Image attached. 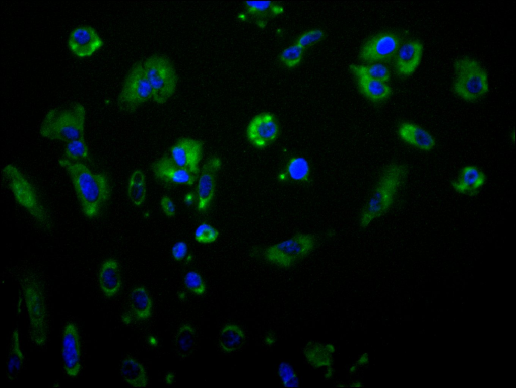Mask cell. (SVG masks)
I'll return each mask as SVG.
<instances>
[{"label":"cell","mask_w":516,"mask_h":388,"mask_svg":"<svg viewBox=\"0 0 516 388\" xmlns=\"http://www.w3.org/2000/svg\"><path fill=\"white\" fill-rule=\"evenodd\" d=\"M486 176L478 167L473 165L464 167L457 178L452 182L453 189L458 193L470 196L477 194L484 184Z\"/></svg>","instance_id":"20"},{"label":"cell","mask_w":516,"mask_h":388,"mask_svg":"<svg viewBox=\"0 0 516 388\" xmlns=\"http://www.w3.org/2000/svg\"><path fill=\"white\" fill-rule=\"evenodd\" d=\"M195 199V194L192 192H188L184 196L183 201L188 206L192 205Z\"/></svg>","instance_id":"40"},{"label":"cell","mask_w":516,"mask_h":388,"mask_svg":"<svg viewBox=\"0 0 516 388\" xmlns=\"http://www.w3.org/2000/svg\"><path fill=\"white\" fill-rule=\"evenodd\" d=\"M186 287L197 295H202L206 290L205 281L200 274L195 271H189L184 278Z\"/></svg>","instance_id":"34"},{"label":"cell","mask_w":516,"mask_h":388,"mask_svg":"<svg viewBox=\"0 0 516 388\" xmlns=\"http://www.w3.org/2000/svg\"><path fill=\"white\" fill-rule=\"evenodd\" d=\"M278 374L282 384L285 387L298 386V379L296 373L290 364L281 362L278 367Z\"/></svg>","instance_id":"32"},{"label":"cell","mask_w":516,"mask_h":388,"mask_svg":"<svg viewBox=\"0 0 516 388\" xmlns=\"http://www.w3.org/2000/svg\"><path fill=\"white\" fill-rule=\"evenodd\" d=\"M89 156L88 145L83 138L67 142L62 158L71 162H82L89 159Z\"/></svg>","instance_id":"30"},{"label":"cell","mask_w":516,"mask_h":388,"mask_svg":"<svg viewBox=\"0 0 516 388\" xmlns=\"http://www.w3.org/2000/svg\"><path fill=\"white\" fill-rule=\"evenodd\" d=\"M24 360L19 331L16 328L10 338L7 357L6 378L8 381L12 382L17 380L23 368Z\"/></svg>","instance_id":"22"},{"label":"cell","mask_w":516,"mask_h":388,"mask_svg":"<svg viewBox=\"0 0 516 388\" xmlns=\"http://www.w3.org/2000/svg\"><path fill=\"white\" fill-rule=\"evenodd\" d=\"M423 52V45L419 40H412L401 46L395 61L397 72L404 76L412 74L421 62Z\"/></svg>","instance_id":"17"},{"label":"cell","mask_w":516,"mask_h":388,"mask_svg":"<svg viewBox=\"0 0 516 388\" xmlns=\"http://www.w3.org/2000/svg\"><path fill=\"white\" fill-rule=\"evenodd\" d=\"M280 127L276 116L270 112L261 113L252 118L246 128V137L253 146L264 148L278 137Z\"/></svg>","instance_id":"11"},{"label":"cell","mask_w":516,"mask_h":388,"mask_svg":"<svg viewBox=\"0 0 516 388\" xmlns=\"http://www.w3.org/2000/svg\"><path fill=\"white\" fill-rule=\"evenodd\" d=\"M222 166L219 157L214 155L203 165L197 185V209L206 210L212 201L216 190L217 177Z\"/></svg>","instance_id":"13"},{"label":"cell","mask_w":516,"mask_h":388,"mask_svg":"<svg viewBox=\"0 0 516 388\" xmlns=\"http://www.w3.org/2000/svg\"><path fill=\"white\" fill-rule=\"evenodd\" d=\"M160 204L161 208L166 215L169 217L174 216L176 212L175 206L169 196H163L161 199Z\"/></svg>","instance_id":"38"},{"label":"cell","mask_w":516,"mask_h":388,"mask_svg":"<svg viewBox=\"0 0 516 388\" xmlns=\"http://www.w3.org/2000/svg\"><path fill=\"white\" fill-rule=\"evenodd\" d=\"M174 378V375L172 373L169 372L167 374L165 377V381L167 383L171 384L172 383Z\"/></svg>","instance_id":"41"},{"label":"cell","mask_w":516,"mask_h":388,"mask_svg":"<svg viewBox=\"0 0 516 388\" xmlns=\"http://www.w3.org/2000/svg\"><path fill=\"white\" fill-rule=\"evenodd\" d=\"M151 98L152 91L143 63L137 62L125 77L117 98L118 107L123 112L132 113Z\"/></svg>","instance_id":"8"},{"label":"cell","mask_w":516,"mask_h":388,"mask_svg":"<svg viewBox=\"0 0 516 388\" xmlns=\"http://www.w3.org/2000/svg\"><path fill=\"white\" fill-rule=\"evenodd\" d=\"M100 289L108 298L115 296L120 290L122 282L117 261L109 258L102 264L98 274Z\"/></svg>","instance_id":"21"},{"label":"cell","mask_w":516,"mask_h":388,"mask_svg":"<svg viewBox=\"0 0 516 388\" xmlns=\"http://www.w3.org/2000/svg\"><path fill=\"white\" fill-rule=\"evenodd\" d=\"M154 176L163 182L176 184L192 185L198 175L176 165L170 157L163 156L152 165Z\"/></svg>","instance_id":"16"},{"label":"cell","mask_w":516,"mask_h":388,"mask_svg":"<svg viewBox=\"0 0 516 388\" xmlns=\"http://www.w3.org/2000/svg\"><path fill=\"white\" fill-rule=\"evenodd\" d=\"M246 12L256 19L257 25L261 28L266 25L270 17H274L283 12V7L272 1H247L245 2Z\"/></svg>","instance_id":"23"},{"label":"cell","mask_w":516,"mask_h":388,"mask_svg":"<svg viewBox=\"0 0 516 388\" xmlns=\"http://www.w3.org/2000/svg\"><path fill=\"white\" fill-rule=\"evenodd\" d=\"M127 194L131 202L136 206H140L146 196L145 175L142 171L137 169L131 174L127 187Z\"/></svg>","instance_id":"29"},{"label":"cell","mask_w":516,"mask_h":388,"mask_svg":"<svg viewBox=\"0 0 516 388\" xmlns=\"http://www.w3.org/2000/svg\"><path fill=\"white\" fill-rule=\"evenodd\" d=\"M264 342L268 346H272L276 342V338L273 333L269 332L266 334L264 338Z\"/></svg>","instance_id":"39"},{"label":"cell","mask_w":516,"mask_h":388,"mask_svg":"<svg viewBox=\"0 0 516 388\" xmlns=\"http://www.w3.org/2000/svg\"><path fill=\"white\" fill-rule=\"evenodd\" d=\"M407 173L406 166L400 163H392L385 167L361 212L359 219L361 228H366L389 209Z\"/></svg>","instance_id":"2"},{"label":"cell","mask_w":516,"mask_h":388,"mask_svg":"<svg viewBox=\"0 0 516 388\" xmlns=\"http://www.w3.org/2000/svg\"><path fill=\"white\" fill-rule=\"evenodd\" d=\"M144 70L152 91V99L163 104L174 95L178 77L173 64L166 56L154 54L143 62Z\"/></svg>","instance_id":"7"},{"label":"cell","mask_w":516,"mask_h":388,"mask_svg":"<svg viewBox=\"0 0 516 388\" xmlns=\"http://www.w3.org/2000/svg\"><path fill=\"white\" fill-rule=\"evenodd\" d=\"M70 50L75 56L85 58L91 56L103 44L95 29L90 26H80L71 32L68 41Z\"/></svg>","instance_id":"15"},{"label":"cell","mask_w":516,"mask_h":388,"mask_svg":"<svg viewBox=\"0 0 516 388\" xmlns=\"http://www.w3.org/2000/svg\"><path fill=\"white\" fill-rule=\"evenodd\" d=\"M61 355L63 369L72 378L77 377L81 370V342L77 326L67 323L62 332Z\"/></svg>","instance_id":"12"},{"label":"cell","mask_w":516,"mask_h":388,"mask_svg":"<svg viewBox=\"0 0 516 388\" xmlns=\"http://www.w3.org/2000/svg\"><path fill=\"white\" fill-rule=\"evenodd\" d=\"M356 65L360 71L371 78L385 83L390 80L389 70L381 63H374L367 66Z\"/></svg>","instance_id":"33"},{"label":"cell","mask_w":516,"mask_h":388,"mask_svg":"<svg viewBox=\"0 0 516 388\" xmlns=\"http://www.w3.org/2000/svg\"><path fill=\"white\" fill-rule=\"evenodd\" d=\"M245 333L242 328L235 323L224 325L219 333V341L222 350L229 353L238 349L245 340Z\"/></svg>","instance_id":"26"},{"label":"cell","mask_w":516,"mask_h":388,"mask_svg":"<svg viewBox=\"0 0 516 388\" xmlns=\"http://www.w3.org/2000/svg\"><path fill=\"white\" fill-rule=\"evenodd\" d=\"M304 49L295 43L285 49L280 53V62L289 68L297 66L301 62L303 55Z\"/></svg>","instance_id":"31"},{"label":"cell","mask_w":516,"mask_h":388,"mask_svg":"<svg viewBox=\"0 0 516 388\" xmlns=\"http://www.w3.org/2000/svg\"><path fill=\"white\" fill-rule=\"evenodd\" d=\"M397 134L404 142L423 151H430L436 145L435 139L430 133L412 122H401L397 127Z\"/></svg>","instance_id":"18"},{"label":"cell","mask_w":516,"mask_h":388,"mask_svg":"<svg viewBox=\"0 0 516 388\" xmlns=\"http://www.w3.org/2000/svg\"><path fill=\"white\" fill-rule=\"evenodd\" d=\"M120 372L125 381L134 387H144L148 383V377L143 366L131 357L124 359L121 364Z\"/></svg>","instance_id":"24"},{"label":"cell","mask_w":516,"mask_h":388,"mask_svg":"<svg viewBox=\"0 0 516 388\" xmlns=\"http://www.w3.org/2000/svg\"><path fill=\"white\" fill-rule=\"evenodd\" d=\"M22 288L28 317L29 338L36 346H43L49 332L48 312L43 290L40 283L32 277L23 280Z\"/></svg>","instance_id":"5"},{"label":"cell","mask_w":516,"mask_h":388,"mask_svg":"<svg viewBox=\"0 0 516 388\" xmlns=\"http://www.w3.org/2000/svg\"><path fill=\"white\" fill-rule=\"evenodd\" d=\"M86 110L80 103L49 110L40 126L43 137L64 142L85 138Z\"/></svg>","instance_id":"3"},{"label":"cell","mask_w":516,"mask_h":388,"mask_svg":"<svg viewBox=\"0 0 516 388\" xmlns=\"http://www.w3.org/2000/svg\"><path fill=\"white\" fill-rule=\"evenodd\" d=\"M315 242L313 235L299 234L268 247L265 251L264 258L277 266L289 267L309 253Z\"/></svg>","instance_id":"9"},{"label":"cell","mask_w":516,"mask_h":388,"mask_svg":"<svg viewBox=\"0 0 516 388\" xmlns=\"http://www.w3.org/2000/svg\"><path fill=\"white\" fill-rule=\"evenodd\" d=\"M188 251L186 243L184 241L176 242L171 248V254L176 261H181L185 258Z\"/></svg>","instance_id":"37"},{"label":"cell","mask_w":516,"mask_h":388,"mask_svg":"<svg viewBox=\"0 0 516 388\" xmlns=\"http://www.w3.org/2000/svg\"><path fill=\"white\" fill-rule=\"evenodd\" d=\"M203 144L194 138H183L170 148V157L178 166L198 175L202 158Z\"/></svg>","instance_id":"14"},{"label":"cell","mask_w":516,"mask_h":388,"mask_svg":"<svg viewBox=\"0 0 516 388\" xmlns=\"http://www.w3.org/2000/svg\"><path fill=\"white\" fill-rule=\"evenodd\" d=\"M3 177L16 202L42 227L49 229L51 220L31 182L15 166L7 164L2 170Z\"/></svg>","instance_id":"6"},{"label":"cell","mask_w":516,"mask_h":388,"mask_svg":"<svg viewBox=\"0 0 516 388\" xmlns=\"http://www.w3.org/2000/svg\"><path fill=\"white\" fill-rule=\"evenodd\" d=\"M311 174V167L308 161L302 156H294L288 161L284 172L280 174L281 181L289 179L295 182H306Z\"/></svg>","instance_id":"25"},{"label":"cell","mask_w":516,"mask_h":388,"mask_svg":"<svg viewBox=\"0 0 516 388\" xmlns=\"http://www.w3.org/2000/svg\"><path fill=\"white\" fill-rule=\"evenodd\" d=\"M453 69L452 89L458 97L473 102L487 94L489 90L487 72L477 60L468 56L460 57L454 62Z\"/></svg>","instance_id":"4"},{"label":"cell","mask_w":516,"mask_h":388,"mask_svg":"<svg viewBox=\"0 0 516 388\" xmlns=\"http://www.w3.org/2000/svg\"><path fill=\"white\" fill-rule=\"evenodd\" d=\"M324 36L325 33L321 29L310 30L301 34L298 38L295 43L304 49L320 41Z\"/></svg>","instance_id":"36"},{"label":"cell","mask_w":516,"mask_h":388,"mask_svg":"<svg viewBox=\"0 0 516 388\" xmlns=\"http://www.w3.org/2000/svg\"><path fill=\"white\" fill-rule=\"evenodd\" d=\"M130 302L133 315L137 320H146L151 317L153 307L152 301L144 287H138L132 291L130 294Z\"/></svg>","instance_id":"27"},{"label":"cell","mask_w":516,"mask_h":388,"mask_svg":"<svg viewBox=\"0 0 516 388\" xmlns=\"http://www.w3.org/2000/svg\"><path fill=\"white\" fill-rule=\"evenodd\" d=\"M401 43L400 37L395 33L378 34L364 44L359 52V58L370 63L389 60L396 54Z\"/></svg>","instance_id":"10"},{"label":"cell","mask_w":516,"mask_h":388,"mask_svg":"<svg viewBox=\"0 0 516 388\" xmlns=\"http://www.w3.org/2000/svg\"><path fill=\"white\" fill-rule=\"evenodd\" d=\"M350 68L355 75L360 92L368 100L378 103L391 96L392 91L388 85L368 76L360 71L356 65H351Z\"/></svg>","instance_id":"19"},{"label":"cell","mask_w":516,"mask_h":388,"mask_svg":"<svg viewBox=\"0 0 516 388\" xmlns=\"http://www.w3.org/2000/svg\"><path fill=\"white\" fill-rule=\"evenodd\" d=\"M58 163L71 179L84 216L96 217L110 196L108 176L92 171L83 162H71L61 158Z\"/></svg>","instance_id":"1"},{"label":"cell","mask_w":516,"mask_h":388,"mask_svg":"<svg viewBox=\"0 0 516 388\" xmlns=\"http://www.w3.org/2000/svg\"><path fill=\"white\" fill-rule=\"evenodd\" d=\"M218 231L213 226L206 223L199 225L195 231V238L197 242L202 244L215 242L219 236Z\"/></svg>","instance_id":"35"},{"label":"cell","mask_w":516,"mask_h":388,"mask_svg":"<svg viewBox=\"0 0 516 388\" xmlns=\"http://www.w3.org/2000/svg\"><path fill=\"white\" fill-rule=\"evenodd\" d=\"M196 336V330L190 324L185 323L180 326L175 340V348L178 355L185 358L190 354L194 349Z\"/></svg>","instance_id":"28"}]
</instances>
